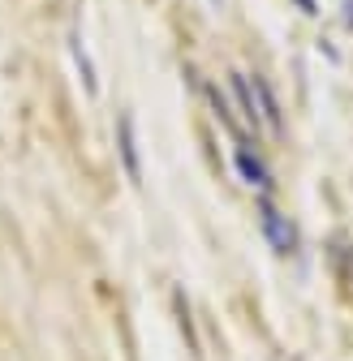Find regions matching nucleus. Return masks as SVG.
I'll return each mask as SVG.
<instances>
[{
    "mask_svg": "<svg viewBox=\"0 0 353 361\" xmlns=\"http://www.w3.org/2000/svg\"><path fill=\"white\" fill-rule=\"evenodd\" d=\"M254 215H258V233H263V241L272 245V254L289 258V254L297 250V224H293L276 202H272V194H258Z\"/></svg>",
    "mask_w": 353,
    "mask_h": 361,
    "instance_id": "f257e3e1",
    "label": "nucleus"
},
{
    "mask_svg": "<svg viewBox=\"0 0 353 361\" xmlns=\"http://www.w3.org/2000/svg\"><path fill=\"white\" fill-rule=\"evenodd\" d=\"M229 99H233V112H237L241 129L258 133L263 129V112H258V90H254L250 73H229Z\"/></svg>",
    "mask_w": 353,
    "mask_h": 361,
    "instance_id": "f03ea898",
    "label": "nucleus"
},
{
    "mask_svg": "<svg viewBox=\"0 0 353 361\" xmlns=\"http://www.w3.org/2000/svg\"><path fill=\"white\" fill-rule=\"evenodd\" d=\"M116 155H121L125 176L138 185V180H143V151H138V125H134V116H129V112L116 116Z\"/></svg>",
    "mask_w": 353,
    "mask_h": 361,
    "instance_id": "7ed1b4c3",
    "label": "nucleus"
},
{
    "mask_svg": "<svg viewBox=\"0 0 353 361\" xmlns=\"http://www.w3.org/2000/svg\"><path fill=\"white\" fill-rule=\"evenodd\" d=\"M233 168H237V176L246 180L250 190H258V194H272V185H276V180H272V168L258 159V151H250V147H237V151H233Z\"/></svg>",
    "mask_w": 353,
    "mask_h": 361,
    "instance_id": "20e7f679",
    "label": "nucleus"
},
{
    "mask_svg": "<svg viewBox=\"0 0 353 361\" xmlns=\"http://www.w3.org/2000/svg\"><path fill=\"white\" fill-rule=\"evenodd\" d=\"M254 90H258V112H263V129H268L272 138H280V133H285V112H280V99H276L272 82L263 78V73H254Z\"/></svg>",
    "mask_w": 353,
    "mask_h": 361,
    "instance_id": "39448f33",
    "label": "nucleus"
},
{
    "mask_svg": "<svg viewBox=\"0 0 353 361\" xmlns=\"http://www.w3.org/2000/svg\"><path fill=\"white\" fill-rule=\"evenodd\" d=\"M69 48H73V65L82 69V82H86V95H100V73H95L91 56H86V48H82V35H78V30L69 35Z\"/></svg>",
    "mask_w": 353,
    "mask_h": 361,
    "instance_id": "423d86ee",
    "label": "nucleus"
},
{
    "mask_svg": "<svg viewBox=\"0 0 353 361\" xmlns=\"http://www.w3.org/2000/svg\"><path fill=\"white\" fill-rule=\"evenodd\" d=\"M215 5H220V0H215Z\"/></svg>",
    "mask_w": 353,
    "mask_h": 361,
    "instance_id": "0eeeda50",
    "label": "nucleus"
}]
</instances>
